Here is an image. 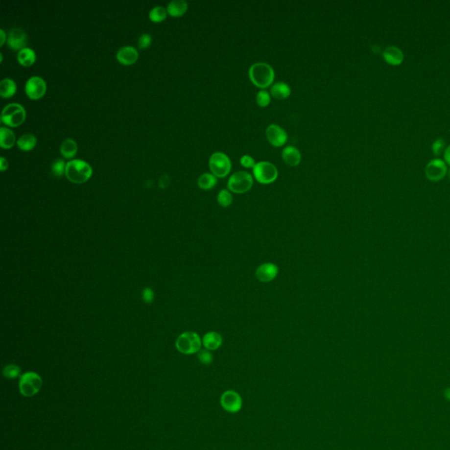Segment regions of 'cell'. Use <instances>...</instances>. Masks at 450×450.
<instances>
[{"mask_svg":"<svg viewBox=\"0 0 450 450\" xmlns=\"http://www.w3.org/2000/svg\"><path fill=\"white\" fill-rule=\"evenodd\" d=\"M43 378L35 372H26L22 374L19 380L20 393L26 398L34 397L38 394L43 388Z\"/></svg>","mask_w":450,"mask_h":450,"instance_id":"3","label":"cell"},{"mask_svg":"<svg viewBox=\"0 0 450 450\" xmlns=\"http://www.w3.org/2000/svg\"><path fill=\"white\" fill-rule=\"evenodd\" d=\"M384 60L391 65H399L403 62V53L399 47L396 46H389L383 51Z\"/></svg>","mask_w":450,"mask_h":450,"instance_id":"16","label":"cell"},{"mask_svg":"<svg viewBox=\"0 0 450 450\" xmlns=\"http://www.w3.org/2000/svg\"><path fill=\"white\" fill-rule=\"evenodd\" d=\"M432 149H433L434 154L441 155L443 151H445V150H446V143H445L444 140L437 139V140L433 142Z\"/></svg>","mask_w":450,"mask_h":450,"instance_id":"33","label":"cell"},{"mask_svg":"<svg viewBox=\"0 0 450 450\" xmlns=\"http://www.w3.org/2000/svg\"><path fill=\"white\" fill-rule=\"evenodd\" d=\"M249 77L253 85L260 88H266L275 79V71L266 63L253 64L249 69Z\"/></svg>","mask_w":450,"mask_h":450,"instance_id":"1","label":"cell"},{"mask_svg":"<svg viewBox=\"0 0 450 450\" xmlns=\"http://www.w3.org/2000/svg\"><path fill=\"white\" fill-rule=\"evenodd\" d=\"M15 142V135L5 127L0 129V146L4 149H11Z\"/></svg>","mask_w":450,"mask_h":450,"instance_id":"21","label":"cell"},{"mask_svg":"<svg viewBox=\"0 0 450 450\" xmlns=\"http://www.w3.org/2000/svg\"><path fill=\"white\" fill-rule=\"evenodd\" d=\"M61 154L65 157V159H71L77 151V142L71 138H67L61 143Z\"/></svg>","mask_w":450,"mask_h":450,"instance_id":"22","label":"cell"},{"mask_svg":"<svg viewBox=\"0 0 450 450\" xmlns=\"http://www.w3.org/2000/svg\"><path fill=\"white\" fill-rule=\"evenodd\" d=\"M26 119V112L22 105L8 104L5 106L1 115V121L10 127H18Z\"/></svg>","mask_w":450,"mask_h":450,"instance_id":"5","label":"cell"},{"mask_svg":"<svg viewBox=\"0 0 450 450\" xmlns=\"http://www.w3.org/2000/svg\"><path fill=\"white\" fill-rule=\"evenodd\" d=\"M46 88H47L46 83L43 78L35 76V77H30L26 81L25 90H26V95L30 99H39L45 95Z\"/></svg>","mask_w":450,"mask_h":450,"instance_id":"11","label":"cell"},{"mask_svg":"<svg viewBox=\"0 0 450 450\" xmlns=\"http://www.w3.org/2000/svg\"><path fill=\"white\" fill-rule=\"evenodd\" d=\"M217 183L216 177L212 173H204L200 176L198 179V186L203 190H210L213 189Z\"/></svg>","mask_w":450,"mask_h":450,"instance_id":"26","label":"cell"},{"mask_svg":"<svg viewBox=\"0 0 450 450\" xmlns=\"http://www.w3.org/2000/svg\"><path fill=\"white\" fill-rule=\"evenodd\" d=\"M36 59L35 52L30 47H25L18 53V61L21 65L24 66H30L33 65Z\"/></svg>","mask_w":450,"mask_h":450,"instance_id":"23","label":"cell"},{"mask_svg":"<svg viewBox=\"0 0 450 450\" xmlns=\"http://www.w3.org/2000/svg\"><path fill=\"white\" fill-rule=\"evenodd\" d=\"M266 133L268 142L275 147H282L287 142V135L286 131L278 125H269L266 129Z\"/></svg>","mask_w":450,"mask_h":450,"instance_id":"12","label":"cell"},{"mask_svg":"<svg viewBox=\"0 0 450 450\" xmlns=\"http://www.w3.org/2000/svg\"><path fill=\"white\" fill-rule=\"evenodd\" d=\"M202 347L200 336L193 332H186L179 336L176 340L178 351L184 355H193L199 353Z\"/></svg>","mask_w":450,"mask_h":450,"instance_id":"4","label":"cell"},{"mask_svg":"<svg viewBox=\"0 0 450 450\" xmlns=\"http://www.w3.org/2000/svg\"><path fill=\"white\" fill-rule=\"evenodd\" d=\"M166 10L163 6H155L150 10L149 17L152 22H160L166 18Z\"/></svg>","mask_w":450,"mask_h":450,"instance_id":"27","label":"cell"},{"mask_svg":"<svg viewBox=\"0 0 450 450\" xmlns=\"http://www.w3.org/2000/svg\"><path fill=\"white\" fill-rule=\"evenodd\" d=\"M65 168H66V165L63 159H56L54 161V163L52 164V172L54 175L57 176V177L63 175L64 172L65 173Z\"/></svg>","mask_w":450,"mask_h":450,"instance_id":"31","label":"cell"},{"mask_svg":"<svg viewBox=\"0 0 450 450\" xmlns=\"http://www.w3.org/2000/svg\"><path fill=\"white\" fill-rule=\"evenodd\" d=\"M279 268L274 263H264L256 270V277L261 283H269L278 275Z\"/></svg>","mask_w":450,"mask_h":450,"instance_id":"14","label":"cell"},{"mask_svg":"<svg viewBox=\"0 0 450 450\" xmlns=\"http://www.w3.org/2000/svg\"><path fill=\"white\" fill-rule=\"evenodd\" d=\"M93 174L90 165L81 159L71 160L66 164L65 175L75 184H82L89 180Z\"/></svg>","mask_w":450,"mask_h":450,"instance_id":"2","label":"cell"},{"mask_svg":"<svg viewBox=\"0 0 450 450\" xmlns=\"http://www.w3.org/2000/svg\"><path fill=\"white\" fill-rule=\"evenodd\" d=\"M198 359L200 362L204 365H210L213 362L214 357L208 349H202L198 353Z\"/></svg>","mask_w":450,"mask_h":450,"instance_id":"32","label":"cell"},{"mask_svg":"<svg viewBox=\"0 0 450 450\" xmlns=\"http://www.w3.org/2000/svg\"><path fill=\"white\" fill-rule=\"evenodd\" d=\"M116 58L122 65H133L134 63H136V61L138 60V52L135 47H131V46H125V47H120L118 50Z\"/></svg>","mask_w":450,"mask_h":450,"instance_id":"15","label":"cell"},{"mask_svg":"<svg viewBox=\"0 0 450 450\" xmlns=\"http://www.w3.org/2000/svg\"><path fill=\"white\" fill-rule=\"evenodd\" d=\"M290 94H291L290 87L287 84L283 83V82H278L271 87V95L275 99H287V97H289Z\"/></svg>","mask_w":450,"mask_h":450,"instance_id":"19","label":"cell"},{"mask_svg":"<svg viewBox=\"0 0 450 450\" xmlns=\"http://www.w3.org/2000/svg\"><path fill=\"white\" fill-rule=\"evenodd\" d=\"M27 42V36L26 34L22 30V28H13L12 30L9 32L8 39H7V43L9 47H11L13 50H22L25 48Z\"/></svg>","mask_w":450,"mask_h":450,"instance_id":"13","label":"cell"},{"mask_svg":"<svg viewBox=\"0 0 450 450\" xmlns=\"http://www.w3.org/2000/svg\"><path fill=\"white\" fill-rule=\"evenodd\" d=\"M444 159H445V161H446L447 163L450 166V145L448 146L446 150L444 151Z\"/></svg>","mask_w":450,"mask_h":450,"instance_id":"38","label":"cell"},{"mask_svg":"<svg viewBox=\"0 0 450 450\" xmlns=\"http://www.w3.org/2000/svg\"><path fill=\"white\" fill-rule=\"evenodd\" d=\"M202 344L206 349L210 351L216 350L223 344V338L219 332H210L204 335L202 339Z\"/></svg>","mask_w":450,"mask_h":450,"instance_id":"17","label":"cell"},{"mask_svg":"<svg viewBox=\"0 0 450 450\" xmlns=\"http://www.w3.org/2000/svg\"><path fill=\"white\" fill-rule=\"evenodd\" d=\"M22 369L15 364L6 365L3 369V375L6 379H15L21 377Z\"/></svg>","mask_w":450,"mask_h":450,"instance_id":"28","label":"cell"},{"mask_svg":"<svg viewBox=\"0 0 450 450\" xmlns=\"http://www.w3.org/2000/svg\"><path fill=\"white\" fill-rule=\"evenodd\" d=\"M256 101L260 107H267L271 101V95L266 91H260L256 97Z\"/></svg>","mask_w":450,"mask_h":450,"instance_id":"30","label":"cell"},{"mask_svg":"<svg viewBox=\"0 0 450 450\" xmlns=\"http://www.w3.org/2000/svg\"><path fill=\"white\" fill-rule=\"evenodd\" d=\"M220 403L224 411L230 413H237L242 409L243 400L237 391L226 390L221 396Z\"/></svg>","mask_w":450,"mask_h":450,"instance_id":"9","label":"cell"},{"mask_svg":"<svg viewBox=\"0 0 450 450\" xmlns=\"http://www.w3.org/2000/svg\"><path fill=\"white\" fill-rule=\"evenodd\" d=\"M36 141L37 140L34 135L25 134L19 138L17 144L21 150L28 151L35 148V146L36 145Z\"/></svg>","mask_w":450,"mask_h":450,"instance_id":"25","label":"cell"},{"mask_svg":"<svg viewBox=\"0 0 450 450\" xmlns=\"http://www.w3.org/2000/svg\"><path fill=\"white\" fill-rule=\"evenodd\" d=\"M142 298L145 303H148L150 304L152 301H153V298H154V293L153 291L150 289V287H146L145 289L143 290V293H142Z\"/></svg>","mask_w":450,"mask_h":450,"instance_id":"36","label":"cell"},{"mask_svg":"<svg viewBox=\"0 0 450 450\" xmlns=\"http://www.w3.org/2000/svg\"><path fill=\"white\" fill-rule=\"evenodd\" d=\"M426 176L432 181H439L442 180L447 173V166L445 162L440 159L431 160L426 166Z\"/></svg>","mask_w":450,"mask_h":450,"instance_id":"10","label":"cell"},{"mask_svg":"<svg viewBox=\"0 0 450 450\" xmlns=\"http://www.w3.org/2000/svg\"><path fill=\"white\" fill-rule=\"evenodd\" d=\"M188 10V3L185 0H172L167 6V12L173 17H180Z\"/></svg>","mask_w":450,"mask_h":450,"instance_id":"20","label":"cell"},{"mask_svg":"<svg viewBox=\"0 0 450 450\" xmlns=\"http://www.w3.org/2000/svg\"><path fill=\"white\" fill-rule=\"evenodd\" d=\"M0 36H1V42H0V46L4 45V42H5V39H6V35H5V33L3 29L0 30Z\"/></svg>","mask_w":450,"mask_h":450,"instance_id":"39","label":"cell"},{"mask_svg":"<svg viewBox=\"0 0 450 450\" xmlns=\"http://www.w3.org/2000/svg\"><path fill=\"white\" fill-rule=\"evenodd\" d=\"M240 163L245 168H253L256 165L255 160L251 156H248V155H244L241 158Z\"/></svg>","mask_w":450,"mask_h":450,"instance_id":"35","label":"cell"},{"mask_svg":"<svg viewBox=\"0 0 450 450\" xmlns=\"http://www.w3.org/2000/svg\"><path fill=\"white\" fill-rule=\"evenodd\" d=\"M7 167H8V162H7L6 159L2 157V158L0 159V168H1V171L4 172V170L7 169Z\"/></svg>","mask_w":450,"mask_h":450,"instance_id":"37","label":"cell"},{"mask_svg":"<svg viewBox=\"0 0 450 450\" xmlns=\"http://www.w3.org/2000/svg\"><path fill=\"white\" fill-rule=\"evenodd\" d=\"M209 165L212 174L218 178L226 177L232 170L231 159L223 152H214L211 155Z\"/></svg>","mask_w":450,"mask_h":450,"instance_id":"6","label":"cell"},{"mask_svg":"<svg viewBox=\"0 0 450 450\" xmlns=\"http://www.w3.org/2000/svg\"><path fill=\"white\" fill-rule=\"evenodd\" d=\"M444 395H445V397H446L447 399L450 400V388H449V389H447V390H445V394Z\"/></svg>","mask_w":450,"mask_h":450,"instance_id":"40","label":"cell"},{"mask_svg":"<svg viewBox=\"0 0 450 450\" xmlns=\"http://www.w3.org/2000/svg\"><path fill=\"white\" fill-rule=\"evenodd\" d=\"M16 83L11 78H4L0 82V95L3 98H10L16 93Z\"/></svg>","mask_w":450,"mask_h":450,"instance_id":"24","label":"cell"},{"mask_svg":"<svg viewBox=\"0 0 450 450\" xmlns=\"http://www.w3.org/2000/svg\"><path fill=\"white\" fill-rule=\"evenodd\" d=\"M217 202H218L219 205L223 208L231 206L233 202L232 193L227 189L221 190L217 195Z\"/></svg>","mask_w":450,"mask_h":450,"instance_id":"29","label":"cell"},{"mask_svg":"<svg viewBox=\"0 0 450 450\" xmlns=\"http://www.w3.org/2000/svg\"><path fill=\"white\" fill-rule=\"evenodd\" d=\"M253 174L258 182L261 184H270L278 178V170L275 165L270 162L261 161L256 164L253 167Z\"/></svg>","mask_w":450,"mask_h":450,"instance_id":"7","label":"cell"},{"mask_svg":"<svg viewBox=\"0 0 450 450\" xmlns=\"http://www.w3.org/2000/svg\"><path fill=\"white\" fill-rule=\"evenodd\" d=\"M253 185V176L247 172H237L231 176L228 180V189L233 193H244L248 192Z\"/></svg>","mask_w":450,"mask_h":450,"instance_id":"8","label":"cell"},{"mask_svg":"<svg viewBox=\"0 0 450 450\" xmlns=\"http://www.w3.org/2000/svg\"><path fill=\"white\" fill-rule=\"evenodd\" d=\"M151 43V37L149 34H143L138 40V47L140 48L148 47Z\"/></svg>","mask_w":450,"mask_h":450,"instance_id":"34","label":"cell"},{"mask_svg":"<svg viewBox=\"0 0 450 450\" xmlns=\"http://www.w3.org/2000/svg\"><path fill=\"white\" fill-rule=\"evenodd\" d=\"M283 160L285 163L287 164L288 166H296L299 165L301 162V153L299 150L296 149L294 146H287L284 150H283Z\"/></svg>","mask_w":450,"mask_h":450,"instance_id":"18","label":"cell"}]
</instances>
